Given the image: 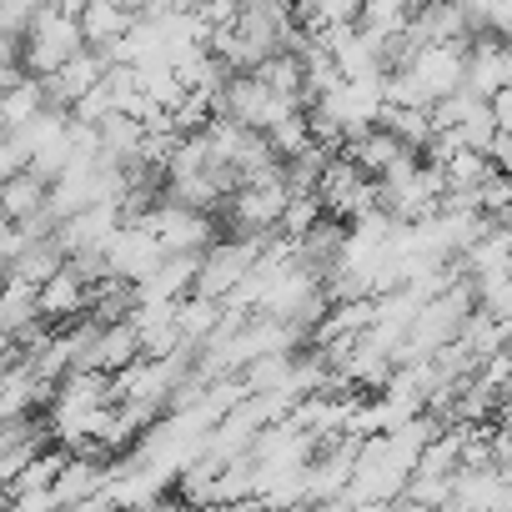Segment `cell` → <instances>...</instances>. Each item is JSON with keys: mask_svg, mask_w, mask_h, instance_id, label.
<instances>
[{"mask_svg": "<svg viewBox=\"0 0 512 512\" xmlns=\"http://www.w3.org/2000/svg\"><path fill=\"white\" fill-rule=\"evenodd\" d=\"M81 51H86L81 16H71L61 0H46V6L31 16V26H26V66L36 76H51Z\"/></svg>", "mask_w": 512, "mask_h": 512, "instance_id": "obj_1", "label": "cell"}, {"mask_svg": "<svg viewBox=\"0 0 512 512\" xmlns=\"http://www.w3.org/2000/svg\"><path fill=\"white\" fill-rule=\"evenodd\" d=\"M302 101H292V96H282L277 86H267L256 71H231L226 76V86L216 91V116H236V121H246V126H256V131H272L282 116H292Z\"/></svg>", "mask_w": 512, "mask_h": 512, "instance_id": "obj_2", "label": "cell"}, {"mask_svg": "<svg viewBox=\"0 0 512 512\" xmlns=\"http://www.w3.org/2000/svg\"><path fill=\"white\" fill-rule=\"evenodd\" d=\"M146 226L161 236L166 251H206L226 226L216 221V211H196V206H181V201H156V211L146 216Z\"/></svg>", "mask_w": 512, "mask_h": 512, "instance_id": "obj_3", "label": "cell"}, {"mask_svg": "<svg viewBox=\"0 0 512 512\" xmlns=\"http://www.w3.org/2000/svg\"><path fill=\"white\" fill-rule=\"evenodd\" d=\"M106 262H111L116 277L146 282V277L166 262V246H161V236H156L146 221H126V226L111 236V246H106Z\"/></svg>", "mask_w": 512, "mask_h": 512, "instance_id": "obj_4", "label": "cell"}, {"mask_svg": "<svg viewBox=\"0 0 512 512\" xmlns=\"http://www.w3.org/2000/svg\"><path fill=\"white\" fill-rule=\"evenodd\" d=\"M407 66L417 71L427 101H442V96H452V91L467 86V41H432Z\"/></svg>", "mask_w": 512, "mask_h": 512, "instance_id": "obj_5", "label": "cell"}, {"mask_svg": "<svg viewBox=\"0 0 512 512\" xmlns=\"http://www.w3.org/2000/svg\"><path fill=\"white\" fill-rule=\"evenodd\" d=\"M121 226H126L121 201H91V206H81L76 216H66V221L56 226V241H61L71 256H76V251H106Z\"/></svg>", "mask_w": 512, "mask_h": 512, "instance_id": "obj_6", "label": "cell"}, {"mask_svg": "<svg viewBox=\"0 0 512 512\" xmlns=\"http://www.w3.org/2000/svg\"><path fill=\"white\" fill-rule=\"evenodd\" d=\"M111 71V61H106V51H96V46H86L81 56H71L61 71H51L46 76V91H51V106H61V111H76V101L91 91V86H101V76Z\"/></svg>", "mask_w": 512, "mask_h": 512, "instance_id": "obj_7", "label": "cell"}, {"mask_svg": "<svg viewBox=\"0 0 512 512\" xmlns=\"http://www.w3.org/2000/svg\"><path fill=\"white\" fill-rule=\"evenodd\" d=\"M41 312H46V322H56V327L86 317V312H91V282L66 262L51 282H41Z\"/></svg>", "mask_w": 512, "mask_h": 512, "instance_id": "obj_8", "label": "cell"}, {"mask_svg": "<svg viewBox=\"0 0 512 512\" xmlns=\"http://www.w3.org/2000/svg\"><path fill=\"white\" fill-rule=\"evenodd\" d=\"M412 36L417 46L432 41H472V16L462 0H427V6L412 11Z\"/></svg>", "mask_w": 512, "mask_h": 512, "instance_id": "obj_9", "label": "cell"}, {"mask_svg": "<svg viewBox=\"0 0 512 512\" xmlns=\"http://www.w3.org/2000/svg\"><path fill=\"white\" fill-rule=\"evenodd\" d=\"M342 151H347L362 171L387 176V171H392V166H397V161L412 151V146H402V136H397V131H387V126L377 121V126H367L362 136H347V146H342Z\"/></svg>", "mask_w": 512, "mask_h": 512, "instance_id": "obj_10", "label": "cell"}, {"mask_svg": "<svg viewBox=\"0 0 512 512\" xmlns=\"http://www.w3.org/2000/svg\"><path fill=\"white\" fill-rule=\"evenodd\" d=\"M196 272H201V251H166V262L141 282L146 302L151 297H166V302H181L196 292Z\"/></svg>", "mask_w": 512, "mask_h": 512, "instance_id": "obj_11", "label": "cell"}, {"mask_svg": "<svg viewBox=\"0 0 512 512\" xmlns=\"http://www.w3.org/2000/svg\"><path fill=\"white\" fill-rule=\"evenodd\" d=\"M41 287L26 277H6V302H0V332L6 337H26L41 322Z\"/></svg>", "mask_w": 512, "mask_h": 512, "instance_id": "obj_12", "label": "cell"}, {"mask_svg": "<svg viewBox=\"0 0 512 512\" xmlns=\"http://www.w3.org/2000/svg\"><path fill=\"white\" fill-rule=\"evenodd\" d=\"M136 357H146V342H141V327H136V317H126V322H106V327H101V342H96V357H91V367L121 372V367H131Z\"/></svg>", "mask_w": 512, "mask_h": 512, "instance_id": "obj_13", "label": "cell"}, {"mask_svg": "<svg viewBox=\"0 0 512 512\" xmlns=\"http://www.w3.org/2000/svg\"><path fill=\"white\" fill-rule=\"evenodd\" d=\"M141 16L136 11H126L121 0H91V6L81 11V31H86V46H96V51H106L111 41H121L131 26H136Z\"/></svg>", "mask_w": 512, "mask_h": 512, "instance_id": "obj_14", "label": "cell"}, {"mask_svg": "<svg viewBox=\"0 0 512 512\" xmlns=\"http://www.w3.org/2000/svg\"><path fill=\"white\" fill-rule=\"evenodd\" d=\"M41 206H51V181L36 166L6 176V186H0V211H6V221H21V216H31Z\"/></svg>", "mask_w": 512, "mask_h": 512, "instance_id": "obj_15", "label": "cell"}, {"mask_svg": "<svg viewBox=\"0 0 512 512\" xmlns=\"http://www.w3.org/2000/svg\"><path fill=\"white\" fill-rule=\"evenodd\" d=\"M71 262V251L56 241V236H41V241H31L21 256H16V262H6V277H26V282H51L61 267Z\"/></svg>", "mask_w": 512, "mask_h": 512, "instance_id": "obj_16", "label": "cell"}, {"mask_svg": "<svg viewBox=\"0 0 512 512\" xmlns=\"http://www.w3.org/2000/svg\"><path fill=\"white\" fill-rule=\"evenodd\" d=\"M51 106V91H46V76H26V81H16V86H6V101H0V121H6V131L11 126H31L41 111Z\"/></svg>", "mask_w": 512, "mask_h": 512, "instance_id": "obj_17", "label": "cell"}, {"mask_svg": "<svg viewBox=\"0 0 512 512\" xmlns=\"http://www.w3.org/2000/svg\"><path fill=\"white\" fill-rule=\"evenodd\" d=\"M382 126L402 136V146L412 151H427V141L437 136V121H432V106H382Z\"/></svg>", "mask_w": 512, "mask_h": 512, "instance_id": "obj_18", "label": "cell"}, {"mask_svg": "<svg viewBox=\"0 0 512 512\" xmlns=\"http://www.w3.org/2000/svg\"><path fill=\"white\" fill-rule=\"evenodd\" d=\"M332 156H337V146L312 141L307 151H297V156L287 161V186H292V191H317L322 176H327V166H332Z\"/></svg>", "mask_w": 512, "mask_h": 512, "instance_id": "obj_19", "label": "cell"}, {"mask_svg": "<svg viewBox=\"0 0 512 512\" xmlns=\"http://www.w3.org/2000/svg\"><path fill=\"white\" fill-rule=\"evenodd\" d=\"M497 171V161L487 156V151H457L452 161H442V176H447V191H477L487 176Z\"/></svg>", "mask_w": 512, "mask_h": 512, "instance_id": "obj_20", "label": "cell"}, {"mask_svg": "<svg viewBox=\"0 0 512 512\" xmlns=\"http://www.w3.org/2000/svg\"><path fill=\"white\" fill-rule=\"evenodd\" d=\"M267 141H272V151L282 156V161H292L297 151H307L317 136H312V111L307 106H297L292 116H282L272 131H267Z\"/></svg>", "mask_w": 512, "mask_h": 512, "instance_id": "obj_21", "label": "cell"}, {"mask_svg": "<svg viewBox=\"0 0 512 512\" xmlns=\"http://www.w3.org/2000/svg\"><path fill=\"white\" fill-rule=\"evenodd\" d=\"M412 0H367V6H362V26L372 31V36H402L407 26H412Z\"/></svg>", "mask_w": 512, "mask_h": 512, "instance_id": "obj_22", "label": "cell"}, {"mask_svg": "<svg viewBox=\"0 0 512 512\" xmlns=\"http://www.w3.org/2000/svg\"><path fill=\"white\" fill-rule=\"evenodd\" d=\"M327 216V201H322V191H292V201H287V211H282V231L297 241V236H307L317 221Z\"/></svg>", "mask_w": 512, "mask_h": 512, "instance_id": "obj_23", "label": "cell"}, {"mask_svg": "<svg viewBox=\"0 0 512 512\" xmlns=\"http://www.w3.org/2000/svg\"><path fill=\"white\" fill-rule=\"evenodd\" d=\"M477 307L497 322H512V272H482L477 277Z\"/></svg>", "mask_w": 512, "mask_h": 512, "instance_id": "obj_24", "label": "cell"}, {"mask_svg": "<svg viewBox=\"0 0 512 512\" xmlns=\"http://www.w3.org/2000/svg\"><path fill=\"white\" fill-rule=\"evenodd\" d=\"M457 131H462V141H467L472 151H487V146L497 141V131H502V126H497V106H492V101H477Z\"/></svg>", "mask_w": 512, "mask_h": 512, "instance_id": "obj_25", "label": "cell"}, {"mask_svg": "<svg viewBox=\"0 0 512 512\" xmlns=\"http://www.w3.org/2000/svg\"><path fill=\"white\" fill-rule=\"evenodd\" d=\"M477 206H482V211H487L492 221L512 211V176H507L502 166H497V171H492V176H487V181L477 186Z\"/></svg>", "mask_w": 512, "mask_h": 512, "instance_id": "obj_26", "label": "cell"}, {"mask_svg": "<svg viewBox=\"0 0 512 512\" xmlns=\"http://www.w3.org/2000/svg\"><path fill=\"white\" fill-rule=\"evenodd\" d=\"M477 101H482V96H477V91H467V86H462V91H452V96H442V101H432V121H437V131H442V126H462V121H467V111H472Z\"/></svg>", "mask_w": 512, "mask_h": 512, "instance_id": "obj_27", "label": "cell"}, {"mask_svg": "<svg viewBox=\"0 0 512 512\" xmlns=\"http://www.w3.org/2000/svg\"><path fill=\"white\" fill-rule=\"evenodd\" d=\"M46 0H0V31H26Z\"/></svg>", "mask_w": 512, "mask_h": 512, "instance_id": "obj_28", "label": "cell"}, {"mask_svg": "<svg viewBox=\"0 0 512 512\" xmlns=\"http://www.w3.org/2000/svg\"><path fill=\"white\" fill-rule=\"evenodd\" d=\"M362 6H367V0H322L317 31H322V26H352V21H362Z\"/></svg>", "mask_w": 512, "mask_h": 512, "instance_id": "obj_29", "label": "cell"}, {"mask_svg": "<svg viewBox=\"0 0 512 512\" xmlns=\"http://www.w3.org/2000/svg\"><path fill=\"white\" fill-rule=\"evenodd\" d=\"M26 246H31V236H26L21 221H6V226H0V262H16Z\"/></svg>", "mask_w": 512, "mask_h": 512, "instance_id": "obj_30", "label": "cell"}, {"mask_svg": "<svg viewBox=\"0 0 512 512\" xmlns=\"http://www.w3.org/2000/svg\"><path fill=\"white\" fill-rule=\"evenodd\" d=\"M487 156H492V161H497V166L512 176V131H497V141L487 146Z\"/></svg>", "mask_w": 512, "mask_h": 512, "instance_id": "obj_31", "label": "cell"}, {"mask_svg": "<svg viewBox=\"0 0 512 512\" xmlns=\"http://www.w3.org/2000/svg\"><path fill=\"white\" fill-rule=\"evenodd\" d=\"M492 106H497V126L512 131V86H502V91L492 96Z\"/></svg>", "mask_w": 512, "mask_h": 512, "instance_id": "obj_32", "label": "cell"}, {"mask_svg": "<svg viewBox=\"0 0 512 512\" xmlns=\"http://www.w3.org/2000/svg\"><path fill=\"white\" fill-rule=\"evenodd\" d=\"M121 6H126V11H136V16H141V11H146V0H121Z\"/></svg>", "mask_w": 512, "mask_h": 512, "instance_id": "obj_33", "label": "cell"}, {"mask_svg": "<svg viewBox=\"0 0 512 512\" xmlns=\"http://www.w3.org/2000/svg\"><path fill=\"white\" fill-rule=\"evenodd\" d=\"M502 482H507V487H512V462H502Z\"/></svg>", "mask_w": 512, "mask_h": 512, "instance_id": "obj_34", "label": "cell"}]
</instances>
